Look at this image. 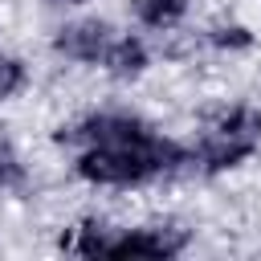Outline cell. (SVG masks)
<instances>
[{
    "label": "cell",
    "mask_w": 261,
    "mask_h": 261,
    "mask_svg": "<svg viewBox=\"0 0 261 261\" xmlns=\"http://www.w3.org/2000/svg\"><path fill=\"white\" fill-rule=\"evenodd\" d=\"M184 167H192V151L184 143L159 135L155 126L135 139L77 147V159H73V175L94 188H143V184L167 179Z\"/></svg>",
    "instance_id": "cell-1"
},
{
    "label": "cell",
    "mask_w": 261,
    "mask_h": 261,
    "mask_svg": "<svg viewBox=\"0 0 261 261\" xmlns=\"http://www.w3.org/2000/svg\"><path fill=\"white\" fill-rule=\"evenodd\" d=\"M143 130H151V122L139 118V114H130V110H94V114H82L77 122L61 126L57 139L69 143V147H90V143L135 139V135H143Z\"/></svg>",
    "instance_id": "cell-2"
},
{
    "label": "cell",
    "mask_w": 261,
    "mask_h": 261,
    "mask_svg": "<svg viewBox=\"0 0 261 261\" xmlns=\"http://www.w3.org/2000/svg\"><path fill=\"white\" fill-rule=\"evenodd\" d=\"M188 16V0H135V20L151 33H171Z\"/></svg>",
    "instance_id": "cell-8"
},
{
    "label": "cell",
    "mask_w": 261,
    "mask_h": 261,
    "mask_svg": "<svg viewBox=\"0 0 261 261\" xmlns=\"http://www.w3.org/2000/svg\"><path fill=\"white\" fill-rule=\"evenodd\" d=\"M253 33L245 29V24H216L212 33H208V45L212 49H220V53H245V49H253Z\"/></svg>",
    "instance_id": "cell-11"
},
{
    "label": "cell",
    "mask_w": 261,
    "mask_h": 261,
    "mask_svg": "<svg viewBox=\"0 0 261 261\" xmlns=\"http://www.w3.org/2000/svg\"><path fill=\"white\" fill-rule=\"evenodd\" d=\"M106 241H110V224L82 220V224L69 228V237H61V249L65 253H77V257H102L106 253Z\"/></svg>",
    "instance_id": "cell-9"
},
{
    "label": "cell",
    "mask_w": 261,
    "mask_h": 261,
    "mask_svg": "<svg viewBox=\"0 0 261 261\" xmlns=\"http://www.w3.org/2000/svg\"><path fill=\"white\" fill-rule=\"evenodd\" d=\"M257 151H261V143H245V139H228V135L208 130L200 139V147L192 151V167L204 175H224V171H237L241 163H249Z\"/></svg>",
    "instance_id": "cell-5"
},
{
    "label": "cell",
    "mask_w": 261,
    "mask_h": 261,
    "mask_svg": "<svg viewBox=\"0 0 261 261\" xmlns=\"http://www.w3.org/2000/svg\"><path fill=\"white\" fill-rule=\"evenodd\" d=\"M29 86V65L12 53H0V102H12Z\"/></svg>",
    "instance_id": "cell-10"
},
{
    "label": "cell",
    "mask_w": 261,
    "mask_h": 261,
    "mask_svg": "<svg viewBox=\"0 0 261 261\" xmlns=\"http://www.w3.org/2000/svg\"><path fill=\"white\" fill-rule=\"evenodd\" d=\"M147 65H151V49H147V41L135 37V33H114V41H110L106 53H102V69H106L110 77H118V82L143 77Z\"/></svg>",
    "instance_id": "cell-6"
},
{
    "label": "cell",
    "mask_w": 261,
    "mask_h": 261,
    "mask_svg": "<svg viewBox=\"0 0 261 261\" xmlns=\"http://www.w3.org/2000/svg\"><path fill=\"white\" fill-rule=\"evenodd\" d=\"M188 245L184 232L163 228V224H139V228H110L106 253L102 257H179Z\"/></svg>",
    "instance_id": "cell-3"
},
{
    "label": "cell",
    "mask_w": 261,
    "mask_h": 261,
    "mask_svg": "<svg viewBox=\"0 0 261 261\" xmlns=\"http://www.w3.org/2000/svg\"><path fill=\"white\" fill-rule=\"evenodd\" d=\"M110 41H114V29L106 20H98V16L69 20L53 33V53L73 61V65H102V53H106Z\"/></svg>",
    "instance_id": "cell-4"
},
{
    "label": "cell",
    "mask_w": 261,
    "mask_h": 261,
    "mask_svg": "<svg viewBox=\"0 0 261 261\" xmlns=\"http://www.w3.org/2000/svg\"><path fill=\"white\" fill-rule=\"evenodd\" d=\"M24 184V167L12 151H0V188H20Z\"/></svg>",
    "instance_id": "cell-12"
},
{
    "label": "cell",
    "mask_w": 261,
    "mask_h": 261,
    "mask_svg": "<svg viewBox=\"0 0 261 261\" xmlns=\"http://www.w3.org/2000/svg\"><path fill=\"white\" fill-rule=\"evenodd\" d=\"M49 4H69L73 8V4H86V0H49Z\"/></svg>",
    "instance_id": "cell-13"
},
{
    "label": "cell",
    "mask_w": 261,
    "mask_h": 261,
    "mask_svg": "<svg viewBox=\"0 0 261 261\" xmlns=\"http://www.w3.org/2000/svg\"><path fill=\"white\" fill-rule=\"evenodd\" d=\"M212 135H228V139H245V143H261V110L249 102H232L220 106L208 122Z\"/></svg>",
    "instance_id": "cell-7"
}]
</instances>
